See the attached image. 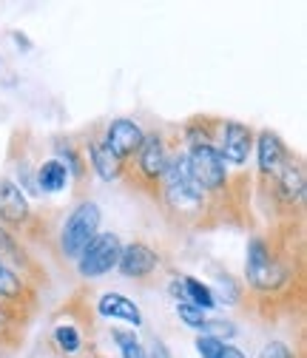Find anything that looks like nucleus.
I'll return each instance as SVG.
<instances>
[{"mask_svg": "<svg viewBox=\"0 0 307 358\" xmlns=\"http://www.w3.org/2000/svg\"><path fill=\"white\" fill-rule=\"evenodd\" d=\"M100 219L103 216H100L97 202L83 199L69 213V219L63 222V228H60V250H63V256L77 259L83 253V248L100 234Z\"/></svg>", "mask_w": 307, "mask_h": 358, "instance_id": "5", "label": "nucleus"}, {"mask_svg": "<svg viewBox=\"0 0 307 358\" xmlns=\"http://www.w3.org/2000/svg\"><path fill=\"white\" fill-rule=\"evenodd\" d=\"M222 347H225V341L216 338V336H199V338H197V352H199V358H216Z\"/></svg>", "mask_w": 307, "mask_h": 358, "instance_id": "20", "label": "nucleus"}, {"mask_svg": "<svg viewBox=\"0 0 307 358\" xmlns=\"http://www.w3.org/2000/svg\"><path fill=\"white\" fill-rule=\"evenodd\" d=\"M34 222L29 196L15 179H0V228L12 231H29Z\"/></svg>", "mask_w": 307, "mask_h": 358, "instance_id": "9", "label": "nucleus"}, {"mask_svg": "<svg viewBox=\"0 0 307 358\" xmlns=\"http://www.w3.org/2000/svg\"><path fill=\"white\" fill-rule=\"evenodd\" d=\"M89 162H92L94 173L100 179H106V182H117V179L125 176V165L103 145V140H92L89 143Z\"/></svg>", "mask_w": 307, "mask_h": 358, "instance_id": "14", "label": "nucleus"}, {"mask_svg": "<svg viewBox=\"0 0 307 358\" xmlns=\"http://www.w3.org/2000/svg\"><path fill=\"white\" fill-rule=\"evenodd\" d=\"M145 355L148 358H171V350L165 347V341L162 338H151V344H148V350H145Z\"/></svg>", "mask_w": 307, "mask_h": 358, "instance_id": "22", "label": "nucleus"}, {"mask_svg": "<svg viewBox=\"0 0 307 358\" xmlns=\"http://www.w3.org/2000/svg\"><path fill=\"white\" fill-rule=\"evenodd\" d=\"M183 151H185V159H188V168H191V176L197 179V185L216 205H222V199L231 194V176L219 151L210 143H194V145H185Z\"/></svg>", "mask_w": 307, "mask_h": 358, "instance_id": "3", "label": "nucleus"}, {"mask_svg": "<svg viewBox=\"0 0 307 358\" xmlns=\"http://www.w3.org/2000/svg\"><path fill=\"white\" fill-rule=\"evenodd\" d=\"M253 148H256V162H259L262 182H271V179L276 176V171L282 168L285 157L290 154V148L282 143V137L276 131H268V128H262L253 137Z\"/></svg>", "mask_w": 307, "mask_h": 358, "instance_id": "11", "label": "nucleus"}, {"mask_svg": "<svg viewBox=\"0 0 307 358\" xmlns=\"http://www.w3.org/2000/svg\"><path fill=\"white\" fill-rule=\"evenodd\" d=\"M157 199L162 202V208L180 222L185 228H202L210 225V216L219 213V205L197 185V179L191 176L185 151H171L168 168L159 179V191Z\"/></svg>", "mask_w": 307, "mask_h": 358, "instance_id": "1", "label": "nucleus"}, {"mask_svg": "<svg viewBox=\"0 0 307 358\" xmlns=\"http://www.w3.org/2000/svg\"><path fill=\"white\" fill-rule=\"evenodd\" d=\"M304 191H307V179H304V165L301 159L290 151L282 162V168L276 171V176L271 179V199L273 205L293 216V210H301L304 205Z\"/></svg>", "mask_w": 307, "mask_h": 358, "instance_id": "6", "label": "nucleus"}, {"mask_svg": "<svg viewBox=\"0 0 307 358\" xmlns=\"http://www.w3.org/2000/svg\"><path fill=\"white\" fill-rule=\"evenodd\" d=\"M159 253L145 245V242H131L120 250V262H117V271L125 279H148L157 267H159Z\"/></svg>", "mask_w": 307, "mask_h": 358, "instance_id": "12", "label": "nucleus"}, {"mask_svg": "<svg viewBox=\"0 0 307 358\" xmlns=\"http://www.w3.org/2000/svg\"><path fill=\"white\" fill-rule=\"evenodd\" d=\"M120 250H122V242H120L117 234H97L89 245L83 248V253L77 256V273L83 279L106 276L108 271L117 267Z\"/></svg>", "mask_w": 307, "mask_h": 358, "instance_id": "7", "label": "nucleus"}, {"mask_svg": "<svg viewBox=\"0 0 307 358\" xmlns=\"http://www.w3.org/2000/svg\"><path fill=\"white\" fill-rule=\"evenodd\" d=\"M259 358H299V355H296L285 341H268L265 347H262Z\"/></svg>", "mask_w": 307, "mask_h": 358, "instance_id": "21", "label": "nucleus"}, {"mask_svg": "<svg viewBox=\"0 0 307 358\" xmlns=\"http://www.w3.org/2000/svg\"><path fill=\"white\" fill-rule=\"evenodd\" d=\"M253 137L256 134L250 131V125L245 122H236V120H222L219 122V131H216V143L213 148L219 151L225 165H234V168H242L253 151Z\"/></svg>", "mask_w": 307, "mask_h": 358, "instance_id": "8", "label": "nucleus"}, {"mask_svg": "<svg viewBox=\"0 0 307 358\" xmlns=\"http://www.w3.org/2000/svg\"><path fill=\"white\" fill-rule=\"evenodd\" d=\"M180 287H183V304H191L205 313L216 307V293L205 282H199L194 276H180Z\"/></svg>", "mask_w": 307, "mask_h": 358, "instance_id": "16", "label": "nucleus"}, {"mask_svg": "<svg viewBox=\"0 0 307 358\" xmlns=\"http://www.w3.org/2000/svg\"><path fill=\"white\" fill-rule=\"evenodd\" d=\"M216 358H248V355H245L239 347H234V344H228V341H225V347L219 350V355H216Z\"/></svg>", "mask_w": 307, "mask_h": 358, "instance_id": "23", "label": "nucleus"}, {"mask_svg": "<svg viewBox=\"0 0 307 358\" xmlns=\"http://www.w3.org/2000/svg\"><path fill=\"white\" fill-rule=\"evenodd\" d=\"M57 148V162H63L66 165V171H69V176H77V179H83L85 176V168H89V165H85V159L80 157V151H77V145H71V143H60V145H55Z\"/></svg>", "mask_w": 307, "mask_h": 358, "instance_id": "18", "label": "nucleus"}, {"mask_svg": "<svg viewBox=\"0 0 307 358\" xmlns=\"http://www.w3.org/2000/svg\"><path fill=\"white\" fill-rule=\"evenodd\" d=\"M97 313H100L103 319H117V322H125L131 327H140L143 324L140 307L131 301L128 296H122V293H103L97 299Z\"/></svg>", "mask_w": 307, "mask_h": 358, "instance_id": "13", "label": "nucleus"}, {"mask_svg": "<svg viewBox=\"0 0 307 358\" xmlns=\"http://www.w3.org/2000/svg\"><path fill=\"white\" fill-rule=\"evenodd\" d=\"M52 341H55L57 350L66 352V355H77L80 347H83V336H80V330H77L74 324H57L55 333H52Z\"/></svg>", "mask_w": 307, "mask_h": 358, "instance_id": "17", "label": "nucleus"}, {"mask_svg": "<svg viewBox=\"0 0 307 358\" xmlns=\"http://www.w3.org/2000/svg\"><path fill=\"white\" fill-rule=\"evenodd\" d=\"M117 347H120V358H148L145 347L140 344V338L134 336V330H114L111 333Z\"/></svg>", "mask_w": 307, "mask_h": 358, "instance_id": "19", "label": "nucleus"}, {"mask_svg": "<svg viewBox=\"0 0 307 358\" xmlns=\"http://www.w3.org/2000/svg\"><path fill=\"white\" fill-rule=\"evenodd\" d=\"M245 279L256 299L276 301L293 287V253L290 248L268 239V236H250L248 239V262H245Z\"/></svg>", "mask_w": 307, "mask_h": 358, "instance_id": "2", "label": "nucleus"}, {"mask_svg": "<svg viewBox=\"0 0 307 358\" xmlns=\"http://www.w3.org/2000/svg\"><path fill=\"white\" fill-rule=\"evenodd\" d=\"M143 137L145 131L140 128V122L128 120V117H120V120H111L108 128H106V137H103V145L122 162L128 165L131 159L137 157L140 145H143Z\"/></svg>", "mask_w": 307, "mask_h": 358, "instance_id": "10", "label": "nucleus"}, {"mask_svg": "<svg viewBox=\"0 0 307 358\" xmlns=\"http://www.w3.org/2000/svg\"><path fill=\"white\" fill-rule=\"evenodd\" d=\"M69 185V171L63 162L57 159H46L40 168H37V176H34V188L40 194H60L66 191Z\"/></svg>", "mask_w": 307, "mask_h": 358, "instance_id": "15", "label": "nucleus"}, {"mask_svg": "<svg viewBox=\"0 0 307 358\" xmlns=\"http://www.w3.org/2000/svg\"><path fill=\"white\" fill-rule=\"evenodd\" d=\"M168 159H171V148H168V140L162 131H148L143 137V145L137 151V157L125 165V176L137 173V185L140 188H157L159 191V179L168 168Z\"/></svg>", "mask_w": 307, "mask_h": 358, "instance_id": "4", "label": "nucleus"}]
</instances>
